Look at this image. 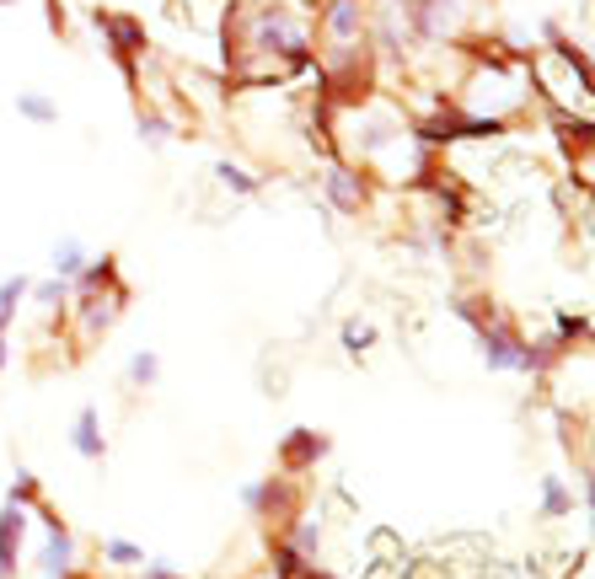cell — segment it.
I'll return each instance as SVG.
<instances>
[{
    "mask_svg": "<svg viewBox=\"0 0 595 579\" xmlns=\"http://www.w3.org/2000/svg\"><path fill=\"white\" fill-rule=\"evenodd\" d=\"M526 76H531V97H542L553 113H569V119H585L595 124L591 108V54L574 48V39L563 33L553 43H537L526 54Z\"/></svg>",
    "mask_w": 595,
    "mask_h": 579,
    "instance_id": "obj_1",
    "label": "cell"
},
{
    "mask_svg": "<svg viewBox=\"0 0 595 579\" xmlns=\"http://www.w3.org/2000/svg\"><path fill=\"white\" fill-rule=\"evenodd\" d=\"M97 33H102V48L108 59L123 70V81L140 86V59L151 54V39H145V22L129 17V11H97Z\"/></svg>",
    "mask_w": 595,
    "mask_h": 579,
    "instance_id": "obj_2",
    "label": "cell"
},
{
    "mask_svg": "<svg viewBox=\"0 0 595 579\" xmlns=\"http://www.w3.org/2000/svg\"><path fill=\"white\" fill-rule=\"evenodd\" d=\"M322 205L338 209V215H365L370 209V172L344 156H327L322 166Z\"/></svg>",
    "mask_w": 595,
    "mask_h": 579,
    "instance_id": "obj_3",
    "label": "cell"
},
{
    "mask_svg": "<svg viewBox=\"0 0 595 579\" xmlns=\"http://www.w3.org/2000/svg\"><path fill=\"white\" fill-rule=\"evenodd\" d=\"M33 515L43 521V547H39V558H33V575L39 579H71L76 575V532L48 510V504H33Z\"/></svg>",
    "mask_w": 595,
    "mask_h": 579,
    "instance_id": "obj_4",
    "label": "cell"
},
{
    "mask_svg": "<svg viewBox=\"0 0 595 579\" xmlns=\"http://www.w3.org/2000/svg\"><path fill=\"white\" fill-rule=\"evenodd\" d=\"M123 306H129V290H123V280H113L108 290H91V295H71L80 343H97V338H102V332L123 317Z\"/></svg>",
    "mask_w": 595,
    "mask_h": 579,
    "instance_id": "obj_5",
    "label": "cell"
},
{
    "mask_svg": "<svg viewBox=\"0 0 595 579\" xmlns=\"http://www.w3.org/2000/svg\"><path fill=\"white\" fill-rule=\"evenodd\" d=\"M28 526H33V510L6 499V504H0V579H17V569H22Z\"/></svg>",
    "mask_w": 595,
    "mask_h": 579,
    "instance_id": "obj_6",
    "label": "cell"
},
{
    "mask_svg": "<svg viewBox=\"0 0 595 579\" xmlns=\"http://www.w3.org/2000/svg\"><path fill=\"white\" fill-rule=\"evenodd\" d=\"M237 499H241L247 515L269 521V515H284V504H290V483H284V478H258V483H241Z\"/></svg>",
    "mask_w": 595,
    "mask_h": 579,
    "instance_id": "obj_7",
    "label": "cell"
},
{
    "mask_svg": "<svg viewBox=\"0 0 595 579\" xmlns=\"http://www.w3.org/2000/svg\"><path fill=\"white\" fill-rule=\"evenodd\" d=\"M71 446H76V456H86V461H102L108 456V435H102V414L86 403L76 414V424H71Z\"/></svg>",
    "mask_w": 595,
    "mask_h": 579,
    "instance_id": "obj_8",
    "label": "cell"
},
{
    "mask_svg": "<svg viewBox=\"0 0 595 579\" xmlns=\"http://www.w3.org/2000/svg\"><path fill=\"white\" fill-rule=\"evenodd\" d=\"M209 172H215V183H220L231 199H258V194H263V183H269L263 172H247V166L231 162V156H220V162L209 166Z\"/></svg>",
    "mask_w": 595,
    "mask_h": 579,
    "instance_id": "obj_9",
    "label": "cell"
},
{
    "mask_svg": "<svg viewBox=\"0 0 595 579\" xmlns=\"http://www.w3.org/2000/svg\"><path fill=\"white\" fill-rule=\"evenodd\" d=\"M322 451H327V440H322L317 429H290L284 446H279L284 467H312V461H322Z\"/></svg>",
    "mask_w": 595,
    "mask_h": 579,
    "instance_id": "obj_10",
    "label": "cell"
},
{
    "mask_svg": "<svg viewBox=\"0 0 595 579\" xmlns=\"http://www.w3.org/2000/svg\"><path fill=\"white\" fill-rule=\"evenodd\" d=\"M86 258H91V252H86V242H80V237H60V242H54V252H48V269H54V280H65V285H71L80 269H86Z\"/></svg>",
    "mask_w": 595,
    "mask_h": 579,
    "instance_id": "obj_11",
    "label": "cell"
},
{
    "mask_svg": "<svg viewBox=\"0 0 595 579\" xmlns=\"http://www.w3.org/2000/svg\"><path fill=\"white\" fill-rule=\"evenodd\" d=\"M574 504H591V494L574 499V489H569L563 478H542V515H548V521H569Z\"/></svg>",
    "mask_w": 595,
    "mask_h": 579,
    "instance_id": "obj_12",
    "label": "cell"
},
{
    "mask_svg": "<svg viewBox=\"0 0 595 579\" xmlns=\"http://www.w3.org/2000/svg\"><path fill=\"white\" fill-rule=\"evenodd\" d=\"M140 140L161 151V145H172L177 140V119L172 113H161V108H140Z\"/></svg>",
    "mask_w": 595,
    "mask_h": 579,
    "instance_id": "obj_13",
    "label": "cell"
},
{
    "mask_svg": "<svg viewBox=\"0 0 595 579\" xmlns=\"http://www.w3.org/2000/svg\"><path fill=\"white\" fill-rule=\"evenodd\" d=\"M17 119H28V124H60V102L43 97V91H17Z\"/></svg>",
    "mask_w": 595,
    "mask_h": 579,
    "instance_id": "obj_14",
    "label": "cell"
},
{
    "mask_svg": "<svg viewBox=\"0 0 595 579\" xmlns=\"http://www.w3.org/2000/svg\"><path fill=\"white\" fill-rule=\"evenodd\" d=\"M28 274H11V280H0V332H11L17 323V312H22V301H28Z\"/></svg>",
    "mask_w": 595,
    "mask_h": 579,
    "instance_id": "obj_15",
    "label": "cell"
},
{
    "mask_svg": "<svg viewBox=\"0 0 595 579\" xmlns=\"http://www.w3.org/2000/svg\"><path fill=\"white\" fill-rule=\"evenodd\" d=\"M28 295L39 301L48 317H65V312H71V285H65V280H54V274L39 280V285H28Z\"/></svg>",
    "mask_w": 595,
    "mask_h": 579,
    "instance_id": "obj_16",
    "label": "cell"
},
{
    "mask_svg": "<svg viewBox=\"0 0 595 579\" xmlns=\"http://www.w3.org/2000/svg\"><path fill=\"white\" fill-rule=\"evenodd\" d=\"M123 381H129V386H156V381H161V354H156V349H134V354H129V371H123Z\"/></svg>",
    "mask_w": 595,
    "mask_h": 579,
    "instance_id": "obj_17",
    "label": "cell"
},
{
    "mask_svg": "<svg viewBox=\"0 0 595 579\" xmlns=\"http://www.w3.org/2000/svg\"><path fill=\"white\" fill-rule=\"evenodd\" d=\"M338 343H344V354H370L376 349V323H365V317H349L344 323V332H338Z\"/></svg>",
    "mask_w": 595,
    "mask_h": 579,
    "instance_id": "obj_18",
    "label": "cell"
},
{
    "mask_svg": "<svg viewBox=\"0 0 595 579\" xmlns=\"http://www.w3.org/2000/svg\"><path fill=\"white\" fill-rule=\"evenodd\" d=\"M553 338L569 349V343H585L591 338V317L585 312H553Z\"/></svg>",
    "mask_w": 595,
    "mask_h": 579,
    "instance_id": "obj_19",
    "label": "cell"
},
{
    "mask_svg": "<svg viewBox=\"0 0 595 579\" xmlns=\"http://www.w3.org/2000/svg\"><path fill=\"white\" fill-rule=\"evenodd\" d=\"M102 564H113V569H140V564H145V547H134V542H123V537H102Z\"/></svg>",
    "mask_w": 595,
    "mask_h": 579,
    "instance_id": "obj_20",
    "label": "cell"
},
{
    "mask_svg": "<svg viewBox=\"0 0 595 579\" xmlns=\"http://www.w3.org/2000/svg\"><path fill=\"white\" fill-rule=\"evenodd\" d=\"M11 504H39V478L28 472V467H17V478H11Z\"/></svg>",
    "mask_w": 595,
    "mask_h": 579,
    "instance_id": "obj_21",
    "label": "cell"
},
{
    "mask_svg": "<svg viewBox=\"0 0 595 579\" xmlns=\"http://www.w3.org/2000/svg\"><path fill=\"white\" fill-rule=\"evenodd\" d=\"M11 365V343H6V332H0V371Z\"/></svg>",
    "mask_w": 595,
    "mask_h": 579,
    "instance_id": "obj_22",
    "label": "cell"
},
{
    "mask_svg": "<svg viewBox=\"0 0 595 579\" xmlns=\"http://www.w3.org/2000/svg\"><path fill=\"white\" fill-rule=\"evenodd\" d=\"M0 6H17V0H0Z\"/></svg>",
    "mask_w": 595,
    "mask_h": 579,
    "instance_id": "obj_23",
    "label": "cell"
}]
</instances>
